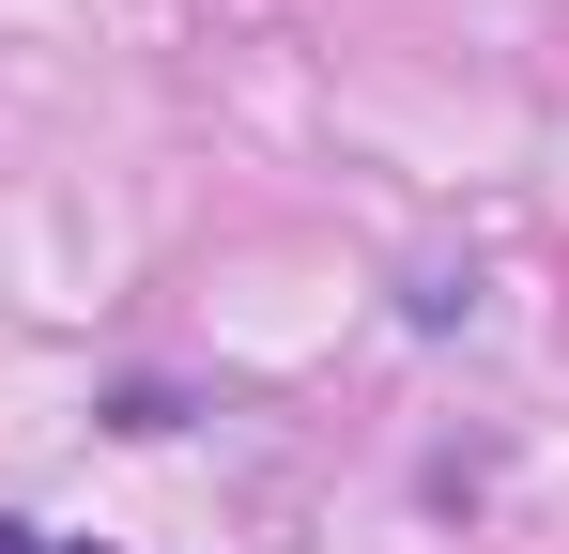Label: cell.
<instances>
[{"label":"cell","mask_w":569,"mask_h":554,"mask_svg":"<svg viewBox=\"0 0 569 554\" xmlns=\"http://www.w3.org/2000/svg\"><path fill=\"white\" fill-rule=\"evenodd\" d=\"M0 554H108V540H47V524H0Z\"/></svg>","instance_id":"6da1fadb"}]
</instances>
